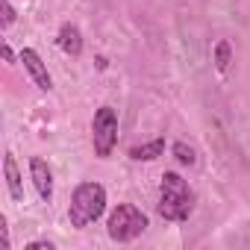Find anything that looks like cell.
<instances>
[{"mask_svg":"<svg viewBox=\"0 0 250 250\" xmlns=\"http://www.w3.org/2000/svg\"><path fill=\"white\" fill-rule=\"evenodd\" d=\"M106 209V188L100 183H83L77 186L71 206H68V221L74 229H85L88 224H94Z\"/></svg>","mask_w":250,"mask_h":250,"instance_id":"obj_2","label":"cell"},{"mask_svg":"<svg viewBox=\"0 0 250 250\" xmlns=\"http://www.w3.org/2000/svg\"><path fill=\"white\" fill-rule=\"evenodd\" d=\"M30 174H33V186H36L39 197L44 203H50V197H53V174H50V168H47V162L42 156L30 159Z\"/></svg>","mask_w":250,"mask_h":250,"instance_id":"obj_6","label":"cell"},{"mask_svg":"<svg viewBox=\"0 0 250 250\" xmlns=\"http://www.w3.org/2000/svg\"><path fill=\"white\" fill-rule=\"evenodd\" d=\"M229 62H232V47H229V42H218V44H215V68H218L221 74H227Z\"/></svg>","mask_w":250,"mask_h":250,"instance_id":"obj_10","label":"cell"},{"mask_svg":"<svg viewBox=\"0 0 250 250\" xmlns=\"http://www.w3.org/2000/svg\"><path fill=\"white\" fill-rule=\"evenodd\" d=\"M3 171H6V188H9V194H12L15 200H21V197H24V183H21L18 162H15L12 153H6V159H3Z\"/></svg>","mask_w":250,"mask_h":250,"instance_id":"obj_8","label":"cell"},{"mask_svg":"<svg viewBox=\"0 0 250 250\" xmlns=\"http://www.w3.org/2000/svg\"><path fill=\"white\" fill-rule=\"evenodd\" d=\"M3 56H6V62H12V59H15V56H12V47H9V44H3Z\"/></svg>","mask_w":250,"mask_h":250,"instance_id":"obj_14","label":"cell"},{"mask_svg":"<svg viewBox=\"0 0 250 250\" xmlns=\"http://www.w3.org/2000/svg\"><path fill=\"white\" fill-rule=\"evenodd\" d=\"M165 153V139H153L147 145H139V147H130V159L136 162H153Z\"/></svg>","mask_w":250,"mask_h":250,"instance_id":"obj_9","label":"cell"},{"mask_svg":"<svg viewBox=\"0 0 250 250\" xmlns=\"http://www.w3.org/2000/svg\"><path fill=\"white\" fill-rule=\"evenodd\" d=\"M91 145L97 159H109L118 145V115L112 106H100L91 121Z\"/></svg>","mask_w":250,"mask_h":250,"instance_id":"obj_4","label":"cell"},{"mask_svg":"<svg viewBox=\"0 0 250 250\" xmlns=\"http://www.w3.org/2000/svg\"><path fill=\"white\" fill-rule=\"evenodd\" d=\"M109 238L112 241H121V244H127L133 238H139L145 229H147V215L133 206V203H118L115 212L109 215Z\"/></svg>","mask_w":250,"mask_h":250,"instance_id":"obj_3","label":"cell"},{"mask_svg":"<svg viewBox=\"0 0 250 250\" xmlns=\"http://www.w3.org/2000/svg\"><path fill=\"white\" fill-rule=\"evenodd\" d=\"M0 6H3V27H12V24H15V9H12V3H9V0H3Z\"/></svg>","mask_w":250,"mask_h":250,"instance_id":"obj_12","label":"cell"},{"mask_svg":"<svg viewBox=\"0 0 250 250\" xmlns=\"http://www.w3.org/2000/svg\"><path fill=\"white\" fill-rule=\"evenodd\" d=\"M53 247H56L53 241H30L27 244V250H53Z\"/></svg>","mask_w":250,"mask_h":250,"instance_id":"obj_13","label":"cell"},{"mask_svg":"<svg viewBox=\"0 0 250 250\" xmlns=\"http://www.w3.org/2000/svg\"><path fill=\"white\" fill-rule=\"evenodd\" d=\"M56 44H59L62 53L80 56L83 53V33H80V27L77 24H62L59 33H56Z\"/></svg>","mask_w":250,"mask_h":250,"instance_id":"obj_7","label":"cell"},{"mask_svg":"<svg viewBox=\"0 0 250 250\" xmlns=\"http://www.w3.org/2000/svg\"><path fill=\"white\" fill-rule=\"evenodd\" d=\"M174 156H177L180 165H194V150H191L186 142H177V145H174Z\"/></svg>","mask_w":250,"mask_h":250,"instance_id":"obj_11","label":"cell"},{"mask_svg":"<svg viewBox=\"0 0 250 250\" xmlns=\"http://www.w3.org/2000/svg\"><path fill=\"white\" fill-rule=\"evenodd\" d=\"M156 212H159V218H165V221H188V215L194 212V191L188 188V183H186L177 171L162 174Z\"/></svg>","mask_w":250,"mask_h":250,"instance_id":"obj_1","label":"cell"},{"mask_svg":"<svg viewBox=\"0 0 250 250\" xmlns=\"http://www.w3.org/2000/svg\"><path fill=\"white\" fill-rule=\"evenodd\" d=\"M21 62H24L27 74L33 77V83H36L42 91H50V88H53V80H50V74H47V65L42 62V56H39L33 47H24V50H21Z\"/></svg>","mask_w":250,"mask_h":250,"instance_id":"obj_5","label":"cell"}]
</instances>
